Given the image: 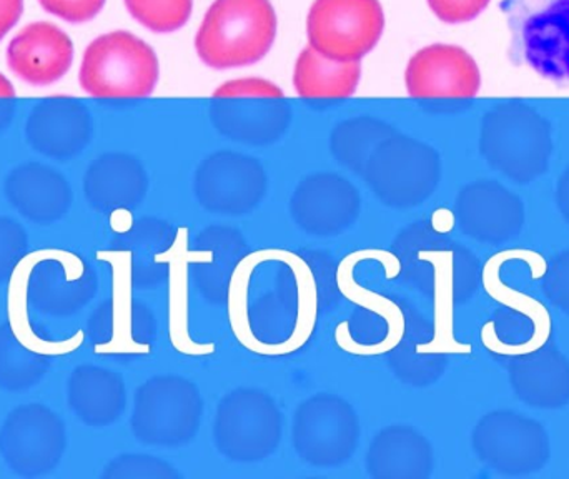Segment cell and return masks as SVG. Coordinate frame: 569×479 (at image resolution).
Listing matches in <instances>:
<instances>
[{
  "mask_svg": "<svg viewBox=\"0 0 569 479\" xmlns=\"http://www.w3.org/2000/svg\"><path fill=\"white\" fill-rule=\"evenodd\" d=\"M405 82L415 99H473L481 87V73L467 50L435 43L411 57Z\"/></svg>",
  "mask_w": 569,
  "mask_h": 479,
  "instance_id": "19",
  "label": "cell"
},
{
  "mask_svg": "<svg viewBox=\"0 0 569 479\" xmlns=\"http://www.w3.org/2000/svg\"><path fill=\"white\" fill-rule=\"evenodd\" d=\"M29 303L42 313L63 317L86 307L97 291L96 271L72 251L49 248L26 257Z\"/></svg>",
  "mask_w": 569,
  "mask_h": 479,
  "instance_id": "15",
  "label": "cell"
},
{
  "mask_svg": "<svg viewBox=\"0 0 569 479\" xmlns=\"http://www.w3.org/2000/svg\"><path fill=\"white\" fill-rule=\"evenodd\" d=\"M66 447V427L42 405L16 408L0 430V453L20 477H40L56 470Z\"/></svg>",
  "mask_w": 569,
  "mask_h": 479,
  "instance_id": "14",
  "label": "cell"
},
{
  "mask_svg": "<svg viewBox=\"0 0 569 479\" xmlns=\"http://www.w3.org/2000/svg\"><path fill=\"white\" fill-rule=\"evenodd\" d=\"M203 401L192 381L176 375L150 378L136 391L133 435L149 447H186L196 440Z\"/></svg>",
  "mask_w": 569,
  "mask_h": 479,
  "instance_id": "7",
  "label": "cell"
},
{
  "mask_svg": "<svg viewBox=\"0 0 569 479\" xmlns=\"http://www.w3.org/2000/svg\"><path fill=\"white\" fill-rule=\"evenodd\" d=\"M27 250V233L19 223L0 219V281L10 278Z\"/></svg>",
  "mask_w": 569,
  "mask_h": 479,
  "instance_id": "38",
  "label": "cell"
},
{
  "mask_svg": "<svg viewBox=\"0 0 569 479\" xmlns=\"http://www.w3.org/2000/svg\"><path fill=\"white\" fill-rule=\"evenodd\" d=\"M360 193L343 177L315 173L295 190L290 213L303 232L333 237L347 232L360 216Z\"/></svg>",
  "mask_w": 569,
  "mask_h": 479,
  "instance_id": "18",
  "label": "cell"
},
{
  "mask_svg": "<svg viewBox=\"0 0 569 479\" xmlns=\"http://www.w3.org/2000/svg\"><path fill=\"white\" fill-rule=\"evenodd\" d=\"M146 170L133 157L110 153L100 157L86 177V196L93 209L106 213L130 212L147 196Z\"/></svg>",
  "mask_w": 569,
  "mask_h": 479,
  "instance_id": "26",
  "label": "cell"
},
{
  "mask_svg": "<svg viewBox=\"0 0 569 479\" xmlns=\"http://www.w3.org/2000/svg\"><path fill=\"white\" fill-rule=\"evenodd\" d=\"M378 0H315L308 13L310 47L328 59L360 62L383 32Z\"/></svg>",
  "mask_w": 569,
  "mask_h": 479,
  "instance_id": "12",
  "label": "cell"
},
{
  "mask_svg": "<svg viewBox=\"0 0 569 479\" xmlns=\"http://www.w3.org/2000/svg\"><path fill=\"white\" fill-rule=\"evenodd\" d=\"M490 0H428L438 19L447 23H465L477 19Z\"/></svg>",
  "mask_w": 569,
  "mask_h": 479,
  "instance_id": "40",
  "label": "cell"
},
{
  "mask_svg": "<svg viewBox=\"0 0 569 479\" xmlns=\"http://www.w3.org/2000/svg\"><path fill=\"white\" fill-rule=\"evenodd\" d=\"M363 179L385 206L411 209L437 190L440 159L431 147L393 133L371 153Z\"/></svg>",
  "mask_w": 569,
  "mask_h": 479,
  "instance_id": "9",
  "label": "cell"
},
{
  "mask_svg": "<svg viewBox=\"0 0 569 479\" xmlns=\"http://www.w3.org/2000/svg\"><path fill=\"white\" fill-rule=\"evenodd\" d=\"M27 133L33 149L49 157L67 159L89 142V113L73 100H49L33 110Z\"/></svg>",
  "mask_w": 569,
  "mask_h": 479,
  "instance_id": "29",
  "label": "cell"
},
{
  "mask_svg": "<svg viewBox=\"0 0 569 479\" xmlns=\"http://www.w3.org/2000/svg\"><path fill=\"white\" fill-rule=\"evenodd\" d=\"M438 340L435 328L423 317L408 310L403 337L388 353L395 375L411 387L435 383L447 367V357L435 348Z\"/></svg>",
  "mask_w": 569,
  "mask_h": 479,
  "instance_id": "31",
  "label": "cell"
},
{
  "mask_svg": "<svg viewBox=\"0 0 569 479\" xmlns=\"http://www.w3.org/2000/svg\"><path fill=\"white\" fill-rule=\"evenodd\" d=\"M72 59V40L49 22L30 23L7 49L10 70L30 86H50L62 79Z\"/></svg>",
  "mask_w": 569,
  "mask_h": 479,
  "instance_id": "21",
  "label": "cell"
},
{
  "mask_svg": "<svg viewBox=\"0 0 569 479\" xmlns=\"http://www.w3.org/2000/svg\"><path fill=\"white\" fill-rule=\"evenodd\" d=\"M247 241L239 230L212 226L190 247V275L210 303H226L233 271L246 255Z\"/></svg>",
  "mask_w": 569,
  "mask_h": 479,
  "instance_id": "22",
  "label": "cell"
},
{
  "mask_svg": "<svg viewBox=\"0 0 569 479\" xmlns=\"http://www.w3.org/2000/svg\"><path fill=\"white\" fill-rule=\"evenodd\" d=\"M49 370L47 355L27 347L10 325L0 328V388L29 390Z\"/></svg>",
  "mask_w": 569,
  "mask_h": 479,
  "instance_id": "34",
  "label": "cell"
},
{
  "mask_svg": "<svg viewBox=\"0 0 569 479\" xmlns=\"http://www.w3.org/2000/svg\"><path fill=\"white\" fill-rule=\"evenodd\" d=\"M212 120L223 136L239 142L267 146L282 137L290 123V109L283 99L272 97H227L216 99Z\"/></svg>",
  "mask_w": 569,
  "mask_h": 479,
  "instance_id": "23",
  "label": "cell"
},
{
  "mask_svg": "<svg viewBox=\"0 0 569 479\" xmlns=\"http://www.w3.org/2000/svg\"><path fill=\"white\" fill-rule=\"evenodd\" d=\"M13 99H16V90H13L12 83L0 73V112L12 116L13 109H10L9 102ZM3 126H6V123L0 120V127Z\"/></svg>",
  "mask_w": 569,
  "mask_h": 479,
  "instance_id": "44",
  "label": "cell"
},
{
  "mask_svg": "<svg viewBox=\"0 0 569 479\" xmlns=\"http://www.w3.org/2000/svg\"><path fill=\"white\" fill-rule=\"evenodd\" d=\"M360 62H341L307 47L295 66L293 83L303 99H347L360 82Z\"/></svg>",
  "mask_w": 569,
  "mask_h": 479,
  "instance_id": "33",
  "label": "cell"
},
{
  "mask_svg": "<svg viewBox=\"0 0 569 479\" xmlns=\"http://www.w3.org/2000/svg\"><path fill=\"white\" fill-rule=\"evenodd\" d=\"M159 60L132 33L110 32L90 43L80 67V86L97 99H139L156 89Z\"/></svg>",
  "mask_w": 569,
  "mask_h": 479,
  "instance_id": "6",
  "label": "cell"
},
{
  "mask_svg": "<svg viewBox=\"0 0 569 479\" xmlns=\"http://www.w3.org/2000/svg\"><path fill=\"white\" fill-rule=\"evenodd\" d=\"M190 232L187 227L177 229L172 253L169 258V330L172 347L189 357H206L216 351L213 343H199L190 335Z\"/></svg>",
  "mask_w": 569,
  "mask_h": 479,
  "instance_id": "32",
  "label": "cell"
},
{
  "mask_svg": "<svg viewBox=\"0 0 569 479\" xmlns=\"http://www.w3.org/2000/svg\"><path fill=\"white\" fill-rule=\"evenodd\" d=\"M10 206L32 222L49 223L62 219L72 203L69 183L56 170L26 166L10 173L6 183Z\"/></svg>",
  "mask_w": 569,
  "mask_h": 479,
  "instance_id": "28",
  "label": "cell"
},
{
  "mask_svg": "<svg viewBox=\"0 0 569 479\" xmlns=\"http://www.w3.org/2000/svg\"><path fill=\"white\" fill-rule=\"evenodd\" d=\"M69 403L73 413L89 427H109L126 410V385L113 371L86 365L76 368L70 377Z\"/></svg>",
  "mask_w": 569,
  "mask_h": 479,
  "instance_id": "30",
  "label": "cell"
},
{
  "mask_svg": "<svg viewBox=\"0 0 569 479\" xmlns=\"http://www.w3.org/2000/svg\"><path fill=\"white\" fill-rule=\"evenodd\" d=\"M391 127L371 119H355L341 123L331 136V152L341 166L363 176L365 166L373 150L388 137L393 136Z\"/></svg>",
  "mask_w": 569,
  "mask_h": 479,
  "instance_id": "35",
  "label": "cell"
},
{
  "mask_svg": "<svg viewBox=\"0 0 569 479\" xmlns=\"http://www.w3.org/2000/svg\"><path fill=\"white\" fill-rule=\"evenodd\" d=\"M511 62L569 87V0H501Z\"/></svg>",
  "mask_w": 569,
  "mask_h": 479,
  "instance_id": "5",
  "label": "cell"
},
{
  "mask_svg": "<svg viewBox=\"0 0 569 479\" xmlns=\"http://www.w3.org/2000/svg\"><path fill=\"white\" fill-rule=\"evenodd\" d=\"M99 258L112 265L116 293L90 317L89 337L93 351L110 357H149L156 340L157 321L149 307L130 293L133 283L126 255L112 248L107 253L102 251Z\"/></svg>",
  "mask_w": 569,
  "mask_h": 479,
  "instance_id": "8",
  "label": "cell"
},
{
  "mask_svg": "<svg viewBox=\"0 0 569 479\" xmlns=\"http://www.w3.org/2000/svg\"><path fill=\"white\" fill-rule=\"evenodd\" d=\"M133 19L153 32H173L186 26L193 0H126Z\"/></svg>",
  "mask_w": 569,
  "mask_h": 479,
  "instance_id": "36",
  "label": "cell"
},
{
  "mask_svg": "<svg viewBox=\"0 0 569 479\" xmlns=\"http://www.w3.org/2000/svg\"><path fill=\"white\" fill-rule=\"evenodd\" d=\"M227 97H272L283 99V92L276 86L263 79H239L223 83L216 90L213 99H227Z\"/></svg>",
  "mask_w": 569,
  "mask_h": 479,
  "instance_id": "42",
  "label": "cell"
},
{
  "mask_svg": "<svg viewBox=\"0 0 569 479\" xmlns=\"http://www.w3.org/2000/svg\"><path fill=\"white\" fill-rule=\"evenodd\" d=\"M107 479H179L182 475L169 463L147 455H122L103 471Z\"/></svg>",
  "mask_w": 569,
  "mask_h": 479,
  "instance_id": "37",
  "label": "cell"
},
{
  "mask_svg": "<svg viewBox=\"0 0 569 479\" xmlns=\"http://www.w3.org/2000/svg\"><path fill=\"white\" fill-rule=\"evenodd\" d=\"M545 291L555 307L569 315V250L551 261L545 277Z\"/></svg>",
  "mask_w": 569,
  "mask_h": 479,
  "instance_id": "39",
  "label": "cell"
},
{
  "mask_svg": "<svg viewBox=\"0 0 569 479\" xmlns=\"http://www.w3.org/2000/svg\"><path fill=\"white\" fill-rule=\"evenodd\" d=\"M276 33L270 0H216L197 33L196 49L212 69L252 66L272 49Z\"/></svg>",
  "mask_w": 569,
  "mask_h": 479,
  "instance_id": "4",
  "label": "cell"
},
{
  "mask_svg": "<svg viewBox=\"0 0 569 479\" xmlns=\"http://www.w3.org/2000/svg\"><path fill=\"white\" fill-rule=\"evenodd\" d=\"M508 371L511 387L523 403L547 410L569 403V360L555 348L515 358Z\"/></svg>",
  "mask_w": 569,
  "mask_h": 479,
  "instance_id": "25",
  "label": "cell"
},
{
  "mask_svg": "<svg viewBox=\"0 0 569 479\" xmlns=\"http://www.w3.org/2000/svg\"><path fill=\"white\" fill-rule=\"evenodd\" d=\"M473 448L487 467L503 475L535 473L550 458L545 428L513 411L485 415L475 427Z\"/></svg>",
  "mask_w": 569,
  "mask_h": 479,
  "instance_id": "13",
  "label": "cell"
},
{
  "mask_svg": "<svg viewBox=\"0 0 569 479\" xmlns=\"http://www.w3.org/2000/svg\"><path fill=\"white\" fill-rule=\"evenodd\" d=\"M22 10L23 0H0V40L19 22Z\"/></svg>",
  "mask_w": 569,
  "mask_h": 479,
  "instance_id": "43",
  "label": "cell"
},
{
  "mask_svg": "<svg viewBox=\"0 0 569 479\" xmlns=\"http://www.w3.org/2000/svg\"><path fill=\"white\" fill-rule=\"evenodd\" d=\"M483 153L505 176L530 182L547 170L550 140L543 123L530 113L508 112L485 123Z\"/></svg>",
  "mask_w": 569,
  "mask_h": 479,
  "instance_id": "17",
  "label": "cell"
},
{
  "mask_svg": "<svg viewBox=\"0 0 569 479\" xmlns=\"http://www.w3.org/2000/svg\"><path fill=\"white\" fill-rule=\"evenodd\" d=\"M47 12L67 20L82 23L92 20L102 10L106 0H39Z\"/></svg>",
  "mask_w": 569,
  "mask_h": 479,
  "instance_id": "41",
  "label": "cell"
},
{
  "mask_svg": "<svg viewBox=\"0 0 569 479\" xmlns=\"http://www.w3.org/2000/svg\"><path fill=\"white\" fill-rule=\"evenodd\" d=\"M282 427V413L272 397L256 388H237L217 407L213 443L229 460L256 463L276 453Z\"/></svg>",
  "mask_w": 569,
  "mask_h": 479,
  "instance_id": "10",
  "label": "cell"
},
{
  "mask_svg": "<svg viewBox=\"0 0 569 479\" xmlns=\"http://www.w3.org/2000/svg\"><path fill=\"white\" fill-rule=\"evenodd\" d=\"M226 305L240 347L259 357L282 358L313 337L320 287L310 261L297 251L260 248L237 265Z\"/></svg>",
  "mask_w": 569,
  "mask_h": 479,
  "instance_id": "1",
  "label": "cell"
},
{
  "mask_svg": "<svg viewBox=\"0 0 569 479\" xmlns=\"http://www.w3.org/2000/svg\"><path fill=\"white\" fill-rule=\"evenodd\" d=\"M363 260H381L388 278L401 273L397 255L378 250H360L348 255L338 265L337 283L341 295L358 305L350 320L335 330L338 348L357 357L388 355L403 337L408 310L377 291L361 287L355 280V267Z\"/></svg>",
  "mask_w": 569,
  "mask_h": 479,
  "instance_id": "2",
  "label": "cell"
},
{
  "mask_svg": "<svg viewBox=\"0 0 569 479\" xmlns=\"http://www.w3.org/2000/svg\"><path fill=\"white\" fill-rule=\"evenodd\" d=\"M433 465L427 438L403 425L385 428L368 448L367 470L373 479H427Z\"/></svg>",
  "mask_w": 569,
  "mask_h": 479,
  "instance_id": "24",
  "label": "cell"
},
{
  "mask_svg": "<svg viewBox=\"0 0 569 479\" xmlns=\"http://www.w3.org/2000/svg\"><path fill=\"white\" fill-rule=\"evenodd\" d=\"M266 192L262 166L242 153H213L197 170V199L203 209L216 216H249L260 206Z\"/></svg>",
  "mask_w": 569,
  "mask_h": 479,
  "instance_id": "16",
  "label": "cell"
},
{
  "mask_svg": "<svg viewBox=\"0 0 569 479\" xmlns=\"http://www.w3.org/2000/svg\"><path fill=\"white\" fill-rule=\"evenodd\" d=\"M176 236L170 223L147 217L116 237L112 248L126 255L133 287L152 288L167 280Z\"/></svg>",
  "mask_w": 569,
  "mask_h": 479,
  "instance_id": "27",
  "label": "cell"
},
{
  "mask_svg": "<svg viewBox=\"0 0 569 479\" xmlns=\"http://www.w3.org/2000/svg\"><path fill=\"white\" fill-rule=\"evenodd\" d=\"M360 440L357 411L337 395H315L295 411L291 441L298 457L315 468L350 460Z\"/></svg>",
  "mask_w": 569,
  "mask_h": 479,
  "instance_id": "11",
  "label": "cell"
},
{
  "mask_svg": "<svg viewBox=\"0 0 569 479\" xmlns=\"http://www.w3.org/2000/svg\"><path fill=\"white\" fill-rule=\"evenodd\" d=\"M558 207H560L561 216L569 223V172L561 179L557 193Z\"/></svg>",
  "mask_w": 569,
  "mask_h": 479,
  "instance_id": "45",
  "label": "cell"
},
{
  "mask_svg": "<svg viewBox=\"0 0 569 479\" xmlns=\"http://www.w3.org/2000/svg\"><path fill=\"white\" fill-rule=\"evenodd\" d=\"M461 232L483 243H501L520 236L525 226L521 200L497 182L465 187L455 203Z\"/></svg>",
  "mask_w": 569,
  "mask_h": 479,
  "instance_id": "20",
  "label": "cell"
},
{
  "mask_svg": "<svg viewBox=\"0 0 569 479\" xmlns=\"http://www.w3.org/2000/svg\"><path fill=\"white\" fill-rule=\"evenodd\" d=\"M405 277L437 305L468 300L478 287V260L433 226L417 223L395 243Z\"/></svg>",
  "mask_w": 569,
  "mask_h": 479,
  "instance_id": "3",
  "label": "cell"
}]
</instances>
